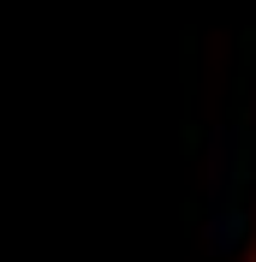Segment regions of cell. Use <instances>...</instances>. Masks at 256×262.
<instances>
[{
  "label": "cell",
  "instance_id": "cell-1",
  "mask_svg": "<svg viewBox=\"0 0 256 262\" xmlns=\"http://www.w3.org/2000/svg\"><path fill=\"white\" fill-rule=\"evenodd\" d=\"M239 173H244V131L215 125L208 131V203L215 209L239 203Z\"/></svg>",
  "mask_w": 256,
  "mask_h": 262
},
{
  "label": "cell",
  "instance_id": "cell-2",
  "mask_svg": "<svg viewBox=\"0 0 256 262\" xmlns=\"http://www.w3.org/2000/svg\"><path fill=\"white\" fill-rule=\"evenodd\" d=\"M203 238H208V250H239V238H244V209L239 203H226V209H208V227H203Z\"/></svg>",
  "mask_w": 256,
  "mask_h": 262
}]
</instances>
